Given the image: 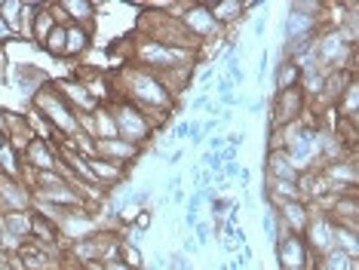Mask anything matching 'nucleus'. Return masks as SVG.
<instances>
[{"label":"nucleus","instance_id":"obj_18","mask_svg":"<svg viewBox=\"0 0 359 270\" xmlns=\"http://www.w3.org/2000/svg\"><path fill=\"white\" fill-rule=\"evenodd\" d=\"M104 53H108V62L114 65V71H120V68H126V65H133V55H135V34H120V37H114Z\"/></svg>","mask_w":359,"mask_h":270},{"label":"nucleus","instance_id":"obj_29","mask_svg":"<svg viewBox=\"0 0 359 270\" xmlns=\"http://www.w3.org/2000/svg\"><path fill=\"white\" fill-rule=\"evenodd\" d=\"M261 231H264V236H267L271 243L280 240V224H276L273 209H264V215H261Z\"/></svg>","mask_w":359,"mask_h":270},{"label":"nucleus","instance_id":"obj_46","mask_svg":"<svg viewBox=\"0 0 359 270\" xmlns=\"http://www.w3.org/2000/svg\"><path fill=\"white\" fill-rule=\"evenodd\" d=\"M4 62H6V59H4V46H0V68H4Z\"/></svg>","mask_w":359,"mask_h":270},{"label":"nucleus","instance_id":"obj_40","mask_svg":"<svg viewBox=\"0 0 359 270\" xmlns=\"http://www.w3.org/2000/svg\"><path fill=\"white\" fill-rule=\"evenodd\" d=\"M182 157H184V147H172V151L166 154V163H169V166H178V163H182Z\"/></svg>","mask_w":359,"mask_h":270},{"label":"nucleus","instance_id":"obj_42","mask_svg":"<svg viewBox=\"0 0 359 270\" xmlns=\"http://www.w3.org/2000/svg\"><path fill=\"white\" fill-rule=\"evenodd\" d=\"M99 270H133V267H126L120 258H111V261H104V264H102Z\"/></svg>","mask_w":359,"mask_h":270},{"label":"nucleus","instance_id":"obj_3","mask_svg":"<svg viewBox=\"0 0 359 270\" xmlns=\"http://www.w3.org/2000/svg\"><path fill=\"white\" fill-rule=\"evenodd\" d=\"M133 65L154 74L172 71V68H187V65H197V53L191 49H178V46H166V43H154V40L135 37V55Z\"/></svg>","mask_w":359,"mask_h":270},{"label":"nucleus","instance_id":"obj_35","mask_svg":"<svg viewBox=\"0 0 359 270\" xmlns=\"http://www.w3.org/2000/svg\"><path fill=\"white\" fill-rule=\"evenodd\" d=\"M227 147H243L246 144V129H233V133H227Z\"/></svg>","mask_w":359,"mask_h":270},{"label":"nucleus","instance_id":"obj_26","mask_svg":"<svg viewBox=\"0 0 359 270\" xmlns=\"http://www.w3.org/2000/svg\"><path fill=\"white\" fill-rule=\"evenodd\" d=\"M359 231H347V227H334V249L347 252L350 258H359Z\"/></svg>","mask_w":359,"mask_h":270},{"label":"nucleus","instance_id":"obj_6","mask_svg":"<svg viewBox=\"0 0 359 270\" xmlns=\"http://www.w3.org/2000/svg\"><path fill=\"white\" fill-rule=\"evenodd\" d=\"M323 4H292L283 19V43L301 37H316L323 31Z\"/></svg>","mask_w":359,"mask_h":270},{"label":"nucleus","instance_id":"obj_17","mask_svg":"<svg viewBox=\"0 0 359 270\" xmlns=\"http://www.w3.org/2000/svg\"><path fill=\"white\" fill-rule=\"evenodd\" d=\"M93 46V31L83 25H65V59H80Z\"/></svg>","mask_w":359,"mask_h":270},{"label":"nucleus","instance_id":"obj_43","mask_svg":"<svg viewBox=\"0 0 359 270\" xmlns=\"http://www.w3.org/2000/svg\"><path fill=\"white\" fill-rule=\"evenodd\" d=\"M10 261H13L10 252H6V249H0V267H6V264H10Z\"/></svg>","mask_w":359,"mask_h":270},{"label":"nucleus","instance_id":"obj_30","mask_svg":"<svg viewBox=\"0 0 359 270\" xmlns=\"http://www.w3.org/2000/svg\"><path fill=\"white\" fill-rule=\"evenodd\" d=\"M166 270H194V264L187 255H182V252H172V255L166 258Z\"/></svg>","mask_w":359,"mask_h":270},{"label":"nucleus","instance_id":"obj_7","mask_svg":"<svg viewBox=\"0 0 359 270\" xmlns=\"http://www.w3.org/2000/svg\"><path fill=\"white\" fill-rule=\"evenodd\" d=\"M307 114V98L301 93V86L283 89V93H273V108H271V123L267 126H292Z\"/></svg>","mask_w":359,"mask_h":270},{"label":"nucleus","instance_id":"obj_14","mask_svg":"<svg viewBox=\"0 0 359 270\" xmlns=\"http://www.w3.org/2000/svg\"><path fill=\"white\" fill-rule=\"evenodd\" d=\"M261 169H264L267 182H295L298 178V169L292 166V160H289V154L285 151H264V163H261Z\"/></svg>","mask_w":359,"mask_h":270},{"label":"nucleus","instance_id":"obj_5","mask_svg":"<svg viewBox=\"0 0 359 270\" xmlns=\"http://www.w3.org/2000/svg\"><path fill=\"white\" fill-rule=\"evenodd\" d=\"M175 15L178 22L184 25V31L191 34L194 40H197L200 46H212L218 43V40L224 37V28L218 25L215 19H212L209 13V4H200V0H191V4H178L175 6Z\"/></svg>","mask_w":359,"mask_h":270},{"label":"nucleus","instance_id":"obj_41","mask_svg":"<svg viewBox=\"0 0 359 270\" xmlns=\"http://www.w3.org/2000/svg\"><path fill=\"white\" fill-rule=\"evenodd\" d=\"M261 111H264V98H252V102H249V114H252V117H261Z\"/></svg>","mask_w":359,"mask_h":270},{"label":"nucleus","instance_id":"obj_20","mask_svg":"<svg viewBox=\"0 0 359 270\" xmlns=\"http://www.w3.org/2000/svg\"><path fill=\"white\" fill-rule=\"evenodd\" d=\"M334 117L338 120H347V123H356V111H359V83L356 77L347 83V89L341 93V98L334 102Z\"/></svg>","mask_w":359,"mask_h":270},{"label":"nucleus","instance_id":"obj_32","mask_svg":"<svg viewBox=\"0 0 359 270\" xmlns=\"http://www.w3.org/2000/svg\"><path fill=\"white\" fill-rule=\"evenodd\" d=\"M271 71V53H267V49H261V55H258V86H264V74Z\"/></svg>","mask_w":359,"mask_h":270},{"label":"nucleus","instance_id":"obj_38","mask_svg":"<svg viewBox=\"0 0 359 270\" xmlns=\"http://www.w3.org/2000/svg\"><path fill=\"white\" fill-rule=\"evenodd\" d=\"M184 200H187V191H184V187H178V191L169 194V206H184Z\"/></svg>","mask_w":359,"mask_h":270},{"label":"nucleus","instance_id":"obj_22","mask_svg":"<svg viewBox=\"0 0 359 270\" xmlns=\"http://www.w3.org/2000/svg\"><path fill=\"white\" fill-rule=\"evenodd\" d=\"M209 13L222 28H231L236 19H243V0H218V4H209Z\"/></svg>","mask_w":359,"mask_h":270},{"label":"nucleus","instance_id":"obj_36","mask_svg":"<svg viewBox=\"0 0 359 270\" xmlns=\"http://www.w3.org/2000/svg\"><path fill=\"white\" fill-rule=\"evenodd\" d=\"M209 102H212V98H209L206 93H200V95H194L191 102H187V108H191V111H206Z\"/></svg>","mask_w":359,"mask_h":270},{"label":"nucleus","instance_id":"obj_15","mask_svg":"<svg viewBox=\"0 0 359 270\" xmlns=\"http://www.w3.org/2000/svg\"><path fill=\"white\" fill-rule=\"evenodd\" d=\"M31 243L37 245H50V249H62V234H59V224L50 221L43 212L31 209Z\"/></svg>","mask_w":359,"mask_h":270},{"label":"nucleus","instance_id":"obj_37","mask_svg":"<svg viewBox=\"0 0 359 270\" xmlns=\"http://www.w3.org/2000/svg\"><path fill=\"white\" fill-rule=\"evenodd\" d=\"M215 93H218V95H231V93H236V86L224 77V74H218V86H215Z\"/></svg>","mask_w":359,"mask_h":270},{"label":"nucleus","instance_id":"obj_10","mask_svg":"<svg viewBox=\"0 0 359 270\" xmlns=\"http://www.w3.org/2000/svg\"><path fill=\"white\" fill-rule=\"evenodd\" d=\"M53 86L62 93L65 102L74 108V114H93L95 108H99V102H95V95L86 89L83 80H77L74 74L71 77H62V80H53Z\"/></svg>","mask_w":359,"mask_h":270},{"label":"nucleus","instance_id":"obj_9","mask_svg":"<svg viewBox=\"0 0 359 270\" xmlns=\"http://www.w3.org/2000/svg\"><path fill=\"white\" fill-rule=\"evenodd\" d=\"M276 224H280V236L283 234H298L304 236L307 221H310V206L304 200H285L280 206H273Z\"/></svg>","mask_w":359,"mask_h":270},{"label":"nucleus","instance_id":"obj_28","mask_svg":"<svg viewBox=\"0 0 359 270\" xmlns=\"http://www.w3.org/2000/svg\"><path fill=\"white\" fill-rule=\"evenodd\" d=\"M191 236H194V243H197V245H200V252H203L212 240H215V231H212V221H209V218H200V224L191 231Z\"/></svg>","mask_w":359,"mask_h":270},{"label":"nucleus","instance_id":"obj_47","mask_svg":"<svg viewBox=\"0 0 359 270\" xmlns=\"http://www.w3.org/2000/svg\"><path fill=\"white\" fill-rule=\"evenodd\" d=\"M218 270H227V261H224V264H222V267H218Z\"/></svg>","mask_w":359,"mask_h":270},{"label":"nucleus","instance_id":"obj_1","mask_svg":"<svg viewBox=\"0 0 359 270\" xmlns=\"http://www.w3.org/2000/svg\"><path fill=\"white\" fill-rule=\"evenodd\" d=\"M31 111H34L37 117H43L62 138H74V142L83 138L74 108H71V104L62 98V93L53 86V80H46V83L40 86L34 95H31Z\"/></svg>","mask_w":359,"mask_h":270},{"label":"nucleus","instance_id":"obj_44","mask_svg":"<svg viewBox=\"0 0 359 270\" xmlns=\"http://www.w3.org/2000/svg\"><path fill=\"white\" fill-rule=\"evenodd\" d=\"M4 243H6V236H4V224H0V249H4Z\"/></svg>","mask_w":359,"mask_h":270},{"label":"nucleus","instance_id":"obj_25","mask_svg":"<svg viewBox=\"0 0 359 270\" xmlns=\"http://www.w3.org/2000/svg\"><path fill=\"white\" fill-rule=\"evenodd\" d=\"M22 10H25L22 0H0V19L10 25L15 34H22Z\"/></svg>","mask_w":359,"mask_h":270},{"label":"nucleus","instance_id":"obj_12","mask_svg":"<svg viewBox=\"0 0 359 270\" xmlns=\"http://www.w3.org/2000/svg\"><path fill=\"white\" fill-rule=\"evenodd\" d=\"M22 163H25V169H31V172H55L59 169V151H55V144L43 142V138H34V142L22 151Z\"/></svg>","mask_w":359,"mask_h":270},{"label":"nucleus","instance_id":"obj_39","mask_svg":"<svg viewBox=\"0 0 359 270\" xmlns=\"http://www.w3.org/2000/svg\"><path fill=\"white\" fill-rule=\"evenodd\" d=\"M15 37V31L10 28V25H6L4 19H0V46H4V43H10V40Z\"/></svg>","mask_w":359,"mask_h":270},{"label":"nucleus","instance_id":"obj_13","mask_svg":"<svg viewBox=\"0 0 359 270\" xmlns=\"http://www.w3.org/2000/svg\"><path fill=\"white\" fill-rule=\"evenodd\" d=\"M0 224H4V236H6L4 249L10 255L22 243L31 240V212H6V215H0Z\"/></svg>","mask_w":359,"mask_h":270},{"label":"nucleus","instance_id":"obj_11","mask_svg":"<svg viewBox=\"0 0 359 270\" xmlns=\"http://www.w3.org/2000/svg\"><path fill=\"white\" fill-rule=\"evenodd\" d=\"M31 206H34L31 187L0 175V215H6V212H31Z\"/></svg>","mask_w":359,"mask_h":270},{"label":"nucleus","instance_id":"obj_4","mask_svg":"<svg viewBox=\"0 0 359 270\" xmlns=\"http://www.w3.org/2000/svg\"><path fill=\"white\" fill-rule=\"evenodd\" d=\"M111 111V120H114V129H117V138H123L129 144H138V147H148V142L154 135L160 133V126L154 123L144 111H138L135 104L123 102V98H117V102L108 104Z\"/></svg>","mask_w":359,"mask_h":270},{"label":"nucleus","instance_id":"obj_21","mask_svg":"<svg viewBox=\"0 0 359 270\" xmlns=\"http://www.w3.org/2000/svg\"><path fill=\"white\" fill-rule=\"evenodd\" d=\"M0 175L10 178V182L25 184V163H22V154L15 151V147H10V144L0 147Z\"/></svg>","mask_w":359,"mask_h":270},{"label":"nucleus","instance_id":"obj_33","mask_svg":"<svg viewBox=\"0 0 359 270\" xmlns=\"http://www.w3.org/2000/svg\"><path fill=\"white\" fill-rule=\"evenodd\" d=\"M178 252H182V255H187V258H194V255H200V245L194 243V236H191V234H184L182 249H178Z\"/></svg>","mask_w":359,"mask_h":270},{"label":"nucleus","instance_id":"obj_27","mask_svg":"<svg viewBox=\"0 0 359 270\" xmlns=\"http://www.w3.org/2000/svg\"><path fill=\"white\" fill-rule=\"evenodd\" d=\"M43 49L50 59H65V25H55V28L50 31V37L43 40Z\"/></svg>","mask_w":359,"mask_h":270},{"label":"nucleus","instance_id":"obj_45","mask_svg":"<svg viewBox=\"0 0 359 270\" xmlns=\"http://www.w3.org/2000/svg\"><path fill=\"white\" fill-rule=\"evenodd\" d=\"M6 144V135H4V129H0V147H4Z\"/></svg>","mask_w":359,"mask_h":270},{"label":"nucleus","instance_id":"obj_2","mask_svg":"<svg viewBox=\"0 0 359 270\" xmlns=\"http://www.w3.org/2000/svg\"><path fill=\"white\" fill-rule=\"evenodd\" d=\"M313 55H316V68L323 74L332 71H353L356 68V43L344 37L341 28H323L316 34L313 43Z\"/></svg>","mask_w":359,"mask_h":270},{"label":"nucleus","instance_id":"obj_19","mask_svg":"<svg viewBox=\"0 0 359 270\" xmlns=\"http://www.w3.org/2000/svg\"><path fill=\"white\" fill-rule=\"evenodd\" d=\"M43 83H46V74L40 68H34V65H19V68H15V89H19L28 102Z\"/></svg>","mask_w":359,"mask_h":270},{"label":"nucleus","instance_id":"obj_24","mask_svg":"<svg viewBox=\"0 0 359 270\" xmlns=\"http://www.w3.org/2000/svg\"><path fill=\"white\" fill-rule=\"evenodd\" d=\"M316 264H320V270H359V258H350L347 252L332 249L323 258H316Z\"/></svg>","mask_w":359,"mask_h":270},{"label":"nucleus","instance_id":"obj_34","mask_svg":"<svg viewBox=\"0 0 359 270\" xmlns=\"http://www.w3.org/2000/svg\"><path fill=\"white\" fill-rule=\"evenodd\" d=\"M224 147H227V138H224V135H209V138H206V151L222 154Z\"/></svg>","mask_w":359,"mask_h":270},{"label":"nucleus","instance_id":"obj_8","mask_svg":"<svg viewBox=\"0 0 359 270\" xmlns=\"http://www.w3.org/2000/svg\"><path fill=\"white\" fill-rule=\"evenodd\" d=\"M273 249H276V267L280 270H307L310 258H313L307 252L304 236H298V234H283L273 243Z\"/></svg>","mask_w":359,"mask_h":270},{"label":"nucleus","instance_id":"obj_16","mask_svg":"<svg viewBox=\"0 0 359 270\" xmlns=\"http://www.w3.org/2000/svg\"><path fill=\"white\" fill-rule=\"evenodd\" d=\"M55 10H59L65 25H83V28H89L99 4H93V0H62V4H55Z\"/></svg>","mask_w":359,"mask_h":270},{"label":"nucleus","instance_id":"obj_31","mask_svg":"<svg viewBox=\"0 0 359 270\" xmlns=\"http://www.w3.org/2000/svg\"><path fill=\"white\" fill-rule=\"evenodd\" d=\"M264 31H267V10L258 13L255 19H252V37H255V40H264Z\"/></svg>","mask_w":359,"mask_h":270},{"label":"nucleus","instance_id":"obj_23","mask_svg":"<svg viewBox=\"0 0 359 270\" xmlns=\"http://www.w3.org/2000/svg\"><path fill=\"white\" fill-rule=\"evenodd\" d=\"M298 80H301V68L280 55V62H276V68H273V93H283V89L298 86Z\"/></svg>","mask_w":359,"mask_h":270}]
</instances>
